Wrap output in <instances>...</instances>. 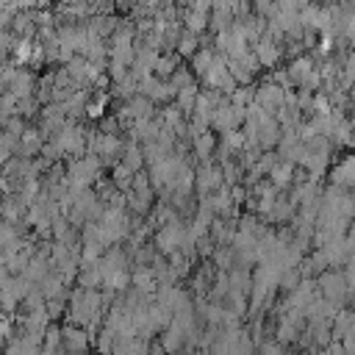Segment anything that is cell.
I'll return each mask as SVG.
<instances>
[{"label":"cell","instance_id":"cell-1","mask_svg":"<svg viewBox=\"0 0 355 355\" xmlns=\"http://www.w3.org/2000/svg\"><path fill=\"white\" fill-rule=\"evenodd\" d=\"M319 288H322V297H324V300H333V302H344V297L349 294L347 277H344V272H338V269L322 272V275H319Z\"/></svg>","mask_w":355,"mask_h":355},{"label":"cell","instance_id":"cell-2","mask_svg":"<svg viewBox=\"0 0 355 355\" xmlns=\"http://www.w3.org/2000/svg\"><path fill=\"white\" fill-rule=\"evenodd\" d=\"M327 178H330V186H338L344 191H352L355 189V153L338 158L330 169H327Z\"/></svg>","mask_w":355,"mask_h":355},{"label":"cell","instance_id":"cell-3","mask_svg":"<svg viewBox=\"0 0 355 355\" xmlns=\"http://www.w3.org/2000/svg\"><path fill=\"white\" fill-rule=\"evenodd\" d=\"M255 105H261L266 114H272V111H277L280 105H286V92H283L275 80H263V83L258 86V92H255Z\"/></svg>","mask_w":355,"mask_h":355},{"label":"cell","instance_id":"cell-4","mask_svg":"<svg viewBox=\"0 0 355 355\" xmlns=\"http://www.w3.org/2000/svg\"><path fill=\"white\" fill-rule=\"evenodd\" d=\"M283 42L280 39H275L272 33H266L263 39H258L255 42V58H258V64L261 67H277V61L283 58V47H280Z\"/></svg>","mask_w":355,"mask_h":355},{"label":"cell","instance_id":"cell-5","mask_svg":"<svg viewBox=\"0 0 355 355\" xmlns=\"http://www.w3.org/2000/svg\"><path fill=\"white\" fill-rule=\"evenodd\" d=\"M180 241H183V227H180L178 222H169V225L155 236V244H158L164 252H172L175 247H180Z\"/></svg>","mask_w":355,"mask_h":355},{"label":"cell","instance_id":"cell-6","mask_svg":"<svg viewBox=\"0 0 355 355\" xmlns=\"http://www.w3.org/2000/svg\"><path fill=\"white\" fill-rule=\"evenodd\" d=\"M222 186V169H216V166H200L197 169V189L200 191H216Z\"/></svg>","mask_w":355,"mask_h":355},{"label":"cell","instance_id":"cell-7","mask_svg":"<svg viewBox=\"0 0 355 355\" xmlns=\"http://www.w3.org/2000/svg\"><path fill=\"white\" fill-rule=\"evenodd\" d=\"M116 17H111V14H94L92 19H89V31L94 33V36H114V31H116Z\"/></svg>","mask_w":355,"mask_h":355},{"label":"cell","instance_id":"cell-8","mask_svg":"<svg viewBox=\"0 0 355 355\" xmlns=\"http://www.w3.org/2000/svg\"><path fill=\"white\" fill-rule=\"evenodd\" d=\"M208 17H211V11H202V8H186V11H183L186 31H191V33H202V31L208 28Z\"/></svg>","mask_w":355,"mask_h":355},{"label":"cell","instance_id":"cell-9","mask_svg":"<svg viewBox=\"0 0 355 355\" xmlns=\"http://www.w3.org/2000/svg\"><path fill=\"white\" fill-rule=\"evenodd\" d=\"M111 61H116V64H122V67L133 64V61H136V47H133V42H111Z\"/></svg>","mask_w":355,"mask_h":355},{"label":"cell","instance_id":"cell-10","mask_svg":"<svg viewBox=\"0 0 355 355\" xmlns=\"http://www.w3.org/2000/svg\"><path fill=\"white\" fill-rule=\"evenodd\" d=\"M291 175H294V169H291V164L288 161H277L275 166H272V172H269V178H272V186L280 191V189H286L288 183H291Z\"/></svg>","mask_w":355,"mask_h":355},{"label":"cell","instance_id":"cell-11","mask_svg":"<svg viewBox=\"0 0 355 355\" xmlns=\"http://www.w3.org/2000/svg\"><path fill=\"white\" fill-rule=\"evenodd\" d=\"M214 58H216V53H214L211 47H200V50L191 55V67H194V72L205 78L208 69H211V64H214Z\"/></svg>","mask_w":355,"mask_h":355},{"label":"cell","instance_id":"cell-12","mask_svg":"<svg viewBox=\"0 0 355 355\" xmlns=\"http://www.w3.org/2000/svg\"><path fill=\"white\" fill-rule=\"evenodd\" d=\"M14 31L19 33V36H31L33 31H36V19H33V11H17V17H14Z\"/></svg>","mask_w":355,"mask_h":355},{"label":"cell","instance_id":"cell-13","mask_svg":"<svg viewBox=\"0 0 355 355\" xmlns=\"http://www.w3.org/2000/svg\"><path fill=\"white\" fill-rule=\"evenodd\" d=\"M291 216H294V202L286 200V197H277V202H275L272 211H269V219H275V222H286V219H291Z\"/></svg>","mask_w":355,"mask_h":355},{"label":"cell","instance_id":"cell-14","mask_svg":"<svg viewBox=\"0 0 355 355\" xmlns=\"http://www.w3.org/2000/svg\"><path fill=\"white\" fill-rule=\"evenodd\" d=\"M197 44H200V33L183 31L180 39H178V55H194L197 53Z\"/></svg>","mask_w":355,"mask_h":355},{"label":"cell","instance_id":"cell-15","mask_svg":"<svg viewBox=\"0 0 355 355\" xmlns=\"http://www.w3.org/2000/svg\"><path fill=\"white\" fill-rule=\"evenodd\" d=\"M97 150H100V155H116L119 153V139L114 133H103L97 139Z\"/></svg>","mask_w":355,"mask_h":355},{"label":"cell","instance_id":"cell-16","mask_svg":"<svg viewBox=\"0 0 355 355\" xmlns=\"http://www.w3.org/2000/svg\"><path fill=\"white\" fill-rule=\"evenodd\" d=\"M155 72L158 75H175L178 72V55H158V61H155Z\"/></svg>","mask_w":355,"mask_h":355},{"label":"cell","instance_id":"cell-17","mask_svg":"<svg viewBox=\"0 0 355 355\" xmlns=\"http://www.w3.org/2000/svg\"><path fill=\"white\" fill-rule=\"evenodd\" d=\"M194 147H197L200 158H208V155L214 153V147H216V139H214L211 133H200V136L194 139Z\"/></svg>","mask_w":355,"mask_h":355},{"label":"cell","instance_id":"cell-18","mask_svg":"<svg viewBox=\"0 0 355 355\" xmlns=\"http://www.w3.org/2000/svg\"><path fill=\"white\" fill-rule=\"evenodd\" d=\"M114 183H116L119 189H130V186H133V172H130L125 164L116 166V169H114Z\"/></svg>","mask_w":355,"mask_h":355},{"label":"cell","instance_id":"cell-19","mask_svg":"<svg viewBox=\"0 0 355 355\" xmlns=\"http://www.w3.org/2000/svg\"><path fill=\"white\" fill-rule=\"evenodd\" d=\"M122 164H125L130 172L139 169V166H141V150H139V147H128L125 155H122Z\"/></svg>","mask_w":355,"mask_h":355},{"label":"cell","instance_id":"cell-20","mask_svg":"<svg viewBox=\"0 0 355 355\" xmlns=\"http://www.w3.org/2000/svg\"><path fill=\"white\" fill-rule=\"evenodd\" d=\"M0 8H17V0H0ZM19 11V8H17Z\"/></svg>","mask_w":355,"mask_h":355},{"label":"cell","instance_id":"cell-21","mask_svg":"<svg viewBox=\"0 0 355 355\" xmlns=\"http://www.w3.org/2000/svg\"><path fill=\"white\" fill-rule=\"evenodd\" d=\"M78 3H92V0H61V6H78Z\"/></svg>","mask_w":355,"mask_h":355},{"label":"cell","instance_id":"cell-22","mask_svg":"<svg viewBox=\"0 0 355 355\" xmlns=\"http://www.w3.org/2000/svg\"><path fill=\"white\" fill-rule=\"evenodd\" d=\"M349 97L355 100V80H352V86H349Z\"/></svg>","mask_w":355,"mask_h":355},{"label":"cell","instance_id":"cell-23","mask_svg":"<svg viewBox=\"0 0 355 355\" xmlns=\"http://www.w3.org/2000/svg\"><path fill=\"white\" fill-rule=\"evenodd\" d=\"M311 3H316V0H302V6H311Z\"/></svg>","mask_w":355,"mask_h":355}]
</instances>
